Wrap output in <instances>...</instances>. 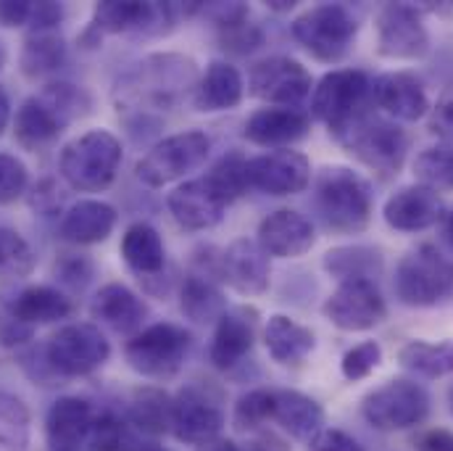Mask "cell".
<instances>
[{"mask_svg":"<svg viewBox=\"0 0 453 451\" xmlns=\"http://www.w3.org/2000/svg\"><path fill=\"white\" fill-rule=\"evenodd\" d=\"M309 451H364V447L348 436L345 431L338 428H322L311 441H309Z\"/></svg>","mask_w":453,"mask_h":451,"instance_id":"49","label":"cell"},{"mask_svg":"<svg viewBox=\"0 0 453 451\" xmlns=\"http://www.w3.org/2000/svg\"><path fill=\"white\" fill-rule=\"evenodd\" d=\"M374 104L395 121H419L430 113V98L422 80L411 72H388L372 85Z\"/></svg>","mask_w":453,"mask_h":451,"instance_id":"21","label":"cell"},{"mask_svg":"<svg viewBox=\"0 0 453 451\" xmlns=\"http://www.w3.org/2000/svg\"><path fill=\"white\" fill-rule=\"evenodd\" d=\"M121 259L140 277H153L166 264V248L158 229L148 222H134L121 235Z\"/></svg>","mask_w":453,"mask_h":451,"instance_id":"32","label":"cell"},{"mask_svg":"<svg viewBox=\"0 0 453 451\" xmlns=\"http://www.w3.org/2000/svg\"><path fill=\"white\" fill-rule=\"evenodd\" d=\"M72 299L50 285H29L8 304V315L21 325H50L72 315Z\"/></svg>","mask_w":453,"mask_h":451,"instance_id":"29","label":"cell"},{"mask_svg":"<svg viewBox=\"0 0 453 451\" xmlns=\"http://www.w3.org/2000/svg\"><path fill=\"white\" fill-rule=\"evenodd\" d=\"M290 32H293L296 43L309 56H314L317 61H325V64H338L348 56V51L356 40L358 21L348 5L325 3V5H314L306 13H301L293 21Z\"/></svg>","mask_w":453,"mask_h":451,"instance_id":"5","label":"cell"},{"mask_svg":"<svg viewBox=\"0 0 453 451\" xmlns=\"http://www.w3.org/2000/svg\"><path fill=\"white\" fill-rule=\"evenodd\" d=\"M245 177H248V188H256L266 196H274V198L298 196L311 183V164L301 151L280 148V151H269L256 159H248Z\"/></svg>","mask_w":453,"mask_h":451,"instance_id":"16","label":"cell"},{"mask_svg":"<svg viewBox=\"0 0 453 451\" xmlns=\"http://www.w3.org/2000/svg\"><path fill=\"white\" fill-rule=\"evenodd\" d=\"M32 441V415L29 407L0 391V451H29Z\"/></svg>","mask_w":453,"mask_h":451,"instance_id":"38","label":"cell"},{"mask_svg":"<svg viewBox=\"0 0 453 451\" xmlns=\"http://www.w3.org/2000/svg\"><path fill=\"white\" fill-rule=\"evenodd\" d=\"M111 356V343L98 325L74 323L58 328L45 343V362L61 377H85L101 369Z\"/></svg>","mask_w":453,"mask_h":451,"instance_id":"9","label":"cell"},{"mask_svg":"<svg viewBox=\"0 0 453 451\" xmlns=\"http://www.w3.org/2000/svg\"><path fill=\"white\" fill-rule=\"evenodd\" d=\"M96 409L88 399L61 396L50 404L45 415V441L48 451H82L88 447Z\"/></svg>","mask_w":453,"mask_h":451,"instance_id":"18","label":"cell"},{"mask_svg":"<svg viewBox=\"0 0 453 451\" xmlns=\"http://www.w3.org/2000/svg\"><path fill=\"white\" fill-rule=\"evenodd\" d=\"M166 206L180 227L211 229L222 222L229 204L217 193V188L206 177H198V180H190V183L174 188L166 198Z\"/></svg>","mask_w":453,"mask_h":451,"instance_id":"20","label":"cell"},{"mask_svg":"<svg viewBox=\"0 0 453 451\" xmlns=\"http://www.w3.org/2000/svg\"><path fill=\"white\" fill-rule=\"evenodd\" d=\"M56 275L61 277V283H69L74 288H82L90 275H93V264L85 256H74V253H64L56 261Z\"/></svg>","mask_w":453,"mask_h":451,"instance_id":"48","label":"cell"},{"mask_svg":"<svg viewBox=\"0 0 453 451\" xmlns=\"http://www.w3.org/2000/svg\"><path fill=\"white\" fill-rule=\"evenodd\" d=\"M219 272L229 288H234L240 296H261L269 288L272 267L269 256L258 245V240L237 237L232 240L222 253Z\"/></svg>","mask_w":453,"mask_h":451,"instance_id":"19","label":"cell"},{"mask_svg":"<svg viewBox=\"0 0 453 451\" xmlns=\"http://www.w3.org/2000/svg\"><path fill=\"white\" fill-rule=\"evenodd\" d=\"M311 129L309 113L285 106H269L256 112L245 121V137L261 148H290L293 143L303 140Z\"/></svg>","mask_w":453,"mask_h":451,"instance_id":"24","label":"cell"},{"mask_svg":"<svg viewBox=\"0 0 453 451\" xmlns=\"http://www.w3.org/2000/svg\"><path fill=\"white\" fill-rule=\"evenodd\" d=\"M116 209L106 201H96V198H85L77 201L58 225V235L66 243L74 245H93V243H104L116 227Z\"/></svg>","mask_w":453,"mask_h":451,"instance_id":"27","label":"cell"},{"mask_svg":"<svg viewBox=\"0 0 453 451\" xmlns=\"http://www.w3.org/2000/svg\"><path fill=\"white\" fill-rule=\"evenodd\" d=\"M272 407H274V391L266 388L248 391L234 407V425L240 431H256L258 425L272 420Z\"/></svg>","mask_w":453,"mask_h":451,"instance_id":"43","label":"cell"},{"mask_svg":"<svg viewBox=\"0 0 453 451\" xmlns=\"http://www.w3.org/2000/svg\"><path fill=\"white\" fill-rule=\"evenodd\" d=\"M449 409H451V415H453V383H451V388H449Z\"/></svg>","mask_w":453,"mask_h":451,"instance_id":"59","label":"cell"},{"mask_svg":"<svg viewBox=\"0 0 453 451\" xmlns=\"http://www.w3.org/2000/svg\"><path fill=\"white\" fill-rule=\"evenodd\" d=\"M414 175L419 185L430 191H453V145L425 148L414 161Z\"/></svg>","mask_w":453,"mask_h":451,"instance_id":"41","label":"cell"},{"mask_svg":"<svg viewBox=\"0 0 453 451\" xmlns=\"http://www.w3.org/2000/svg\"><path fill=\"white\" fill-rule=\"evenodd\" d=\"M198 69L193 58L177 53L148 56L129 69L113 90L119 112L153 113L174 109L185 93H193Z\"/></svg>","mask_w":453,"mask_h":451,"instance_id":"1","label":"cell"},{"mask_svg":"<svg viewBox=\"0 0 453 451\" xmlns=\"http://www.w3.org/2000/svg\"><path fill=\"white\" fill-rule=\"evenodd\" d=\"M317 209L330 229H366L372 220L369 183L348 167H325L317 177Z\"/></svg>","mask_w":453,"mask_h":451,"instance_id":"4","label":"cell"},{"mask_svg":"<svg viewBox=\"0 0 453 451\" xmlns=\"http://www.w3.org/2000/svg\"><path fill=\"white\" fill-rule=\"evenodd\" d=\"M264 40L261 29H256L253 24H248V16L240 19V21H232L225 27V35H222V43H225L226 51H234V53H250L253 48H258Z\"/></svg>","mask_w":453,"mask_h":451,"instance_id":"46","label":"cell"},{"mask_svg":"<svg viewBox=\"0 0 453 451\" xmlns=\"http://www.w3.org/2000/svg\"><path fill=\"white\" fill-rule=\"evenodd\" d=\"M395 296L406 307H435L453 291V264L430 243L409 251L395 269Z\"/></svg>","mask_w":453,"mask_h":451,"instance_id":"6","label":"cell"},{"mask_svg":"<svg viewBox=\"0 0 453 451\" xmlns=\"http://www.w3.org/2000/svg\"><path fill=\"white\" fill-rule=\"evenodd\" d=\"M90 112V96L72 82H50L37 96L27 98L13 119L16 143L24 151L48 148L72 121Z\"/></svg>","mask_w":453,"mask_h":451,"instance_id":"2","label":"cell"},{"mask_svg":"<svg viewBox=\"0 0 453 451\" xmlns=\"http://www.w3.org/2000/svg\"><path fill=\"white\" fill-rule=\"evenodd\" d=\"M372 101V80L361 69H338L319 80L311 96L314 116L330 127V132L342 135L358 119L366 116V106Z\"/></svg>","mask_w":453,"mask_h":451,"instance_id":"7","label":"cell"},{"mask_svg":"<svg viewBox=\"0 0 453 451\" xmlns=\"http://www.w3.org/2000/svg\"><path fill=\"white\" fill-rule=\"evenodd\" d=\"M180 307H182L185 317L193 323H219V317L226 312L225 296L203 275H190L185 280Z\"/></svg>","mask_w":453,"mask_h":451,"instance_id":"37","label":"cell"},{"mask_svg":"<svg viewBox=\"0 0 453 451\" xmlns=\"http://www.w3.org/2000/svg\"><path fill=\"white\" fill-rule=\"evenodd\" d=\"M385 222L401 232H419L438 225L446 217L443 198L425 185H406L395 191L385 204Z\"/></svg>","mask_w":453,"mask_h":451,"instance_id":"23","label":"cell"},{"mask_svg":"<svg viewBox=\"0 0 453 451\" xmlns=\"http://www.w3.org/2000/svg\"><path fill=\"white\" fill-rule=\"evenodd\" d=\"M322 312L340 330L361 333L377 328L385 320L388 307L374 280H345L330 293Z\"/></svg>","mask_w":453,"mask_h":451,"instance_id":"17","label":"cell"},{"mask_svg":"<svg viewBox=\"0 0 453 451\" xmlns=\"http://www.w3.org/2000/svg\"><path fill=\"white\" fill-rule=\"evenodd\" d=\"M245 85L240 72L226 64V61H214L206 66V72L198 77L196 90H193V106L198 112H229L242 101Z\"/></svg>","mask_w":453,"mask_h":451,"instance_id":"28","label":"cell"},{"mask_svg":"<svg viewBox=\"0 0 453 451\" xmlns=\"http://www.w3.org/2000/svg\"><path fill=\"white\" fill-rule=\"evenodd\" d=\"M443 232H446V240L453 245V212L443 217Z\"/></svg>","mask_w":453,"mask_h":451,"instance_id":"56","label":"cell"},{"mask_svg":"<svg viewBox=\"0 0 453 451\" xmlns=\"http://www.w3.org/2000/svg\"><path fill=\"white\" fill-rule=\"evenodd\" d=\"M211 151V140L201 129L177 132L172 137H164L156 143L140 161H137V177L148 188H164L188 172L198 169Z\"/></svg>","mask_w":453,"mask_h":451,"instance_id":"10","label":"cell"},{"mask_svg":"<svg viewBox=\"0 0 453 451\" xmlns=\"http://www.w3.org/2000/svg\"><path fill=\"white\" fill-rule=\"evenodd\" d=\"M196 451H240V447L234 441H226V439H214V441L198 447Z\"/></svg>","mask_w":453,"mask_h":451,"instance_id":"55","label":"cell"},{"mask_svg":"<svg viewBox=\"0 0 453 451\" xmlns=\"http://www.w3.org/2000/svg\"><path fill=\"white\" fill-rule=\"evenodd\" d=\"M32 0H0V27L13 29V27H24L32 19Z\"/></svg>","mask_w":453,"mask_h":451,"instance_id":"51","label":"cell"},{"mask_svg":"<svg viewBox=\"0 0 453 451\" xmlns=\"http://www.w3.org/2000/svg\"><path fill=\"white\" fill-rule=\"evenodd\" d=\"M264 343H266V351L269 356L277 362V364H285V367H293V364H301L317 346L314 333L285 317V315H274L269 317L266 328H264Z\"/></svg>","mask_w":453,"mask_h":451,"instance_id":"31","label":"cell"},{"mask_svg":"<svg viewBox=\"0 0 453 451\" xmlns=\"http://www.w3.org/2000/svg\"><path fill=\"white\" fill-rule=\"evenodd\" d=\"M121 143L109 129H90L61 148L58 169L64 183L80 193H101L116 180Z\"/></svg>","mask_w":453,"mask_h":451,"instance_id":"3","label":"cell"},{"mask_svg":"<svg viewBox=\"0 0 453 451\" xmlns=\"http://www.w3.org/2000/svg\"><path fill=\"white\" fill-rule=\"evenodd\" d=\"M382 362V348L377 340H364L358 346H353L350 351H345L342 362H340V369L348 380H364L369 377Z\"/></svg>","mask_w":453,"mask_h":451,"instance_id":"44","label":"cell"},{"mask_svg":"<svg viewBox=\"0 0 453 451\" xmlns=\"http://www.w3.org/2000/svg\"><path fill=\"white\" fill-rule=\"evenodd\" d=\"M272 420L293 439L311 441L325 425V409L301 391H274Z\"/></svg>","mask_w":453,"mask_h":451,"instance_id":"30","label":"cell"},{"mask_svg":"<svg viewBox=\"0 0 453 451\" xmlns=\"http://www.w3.org/2000/svg\"><path fill=\"white\" fill-rule=\"evenodd\" d=\"M317 243L314 225L293 212V209H277L258 225V245L266 256L277 259H298L309 253Z\"/></svg>","mask_w":453,"mask_h":451,"instance_id":"22","label":"cell"},{"mask_svg":"<svg viewBox=\"0 0 453 451\" xmlns=\"http://www.w3.org/2000/svg\"><path fill=\"white\" fill-rule=\"evenodd\" d=\"M37 256L24 235L0 227V283H19L32 275Z\"/></svg>","mask_w":453,"mask_h":451,"instance_id":"40","label":"cell"},{"mask_svg":"<svg viewBox=\"0 0 453 451\" xmlns=\"http://www.w3.org/2000/svg\"><path fill=\"white\" fill-rule=\"evenodd\" d=\"M174 417V399L156 385L137 388L129 401V425L148 433V436H164L172 431Z\"/></svg>","mask_w":453,"mask_h":451,"instance_id":"33","label":"cell"},{"mask_svg":"<svg viewBox=\"0 0 453 451\" xmlns=\"http://www.w3.org/2000/svg\"><path fill=\"white\" fill-rule=\"evenodd\" d=\"M398 362L422 375V377H446L453 375V340H409L398 351Z\"/></svg>","mask_w":453,"mask_h":451,"instance_id":"36","label":"cell"},{"mask_svg":"<svg viewBox=\"0 0 453 451\" xmlns=\"http://www.w3.org/2000/svg\"><path fill=\"white\" fill-rule=\"evenodd\" d=\"M222 428H225V407H222L219 388L196 380L174 396L172 433L180 444L198 449L219 439Z\"/></svg>","mask_w":453,"mask_h":451,"instance_id":"13","label":"cell"},{"mask_svg":"<svg viewBox=\"0 0 453 451\" xmlns=\"http://www.w3.org/2000/svg\"><path fill=\"white\" fill-rule=\"evenodd\" d=\"M240 451H288V447L282 444V441H277V439H258V441H253V444H248L245 449Z\"/></svg>","mask_w":453,"mask_h":451,"instance_id":"53","label":"cell"},{"mask_svg":"<svg viewBox=\"0 0 453 451\" xmlns=\"http://www.w3.org/2000/svg\"><path fill=\"white\" fill-rule=\"evenodd\" d=\"M140 451H166V449H164V447H153V444H142Z\"/></svg>","mask_w":453,"mask_h":451,"instance_id":"58","label":"cell"},{"mask_svg":"<svg viewBox=\"0 0 453 451\" xmlns=\"http://www.w3.org/2000/svg\"><path fill=\"white\" fill-rule=\"evenodd\" d=\"M430 132L446 143H453V85L441 93L435 106H430Z\"/></svg>","mask_w":453,"mask_h":451,"instance_id":"47","label":"cell"},{"mask_svg":"<svg viewBox=\"0 0 453 451\" xmlns=\"http://www.w3.org/2000/svg\"><path fill=\"white\" fill-rule=\"evenodd\" d=\"M361 415L377 431H406L425 423L430 415V396L419 383L395 377L364 396Z\"/></svg>","mask_w":453,"mask_h":451,"instance_id":"11","label":"cell"},{"mask_svg":"<svg viewBox=\"0 0 453 451\" xmlns=\"http://www.w3.org/2000/svg\"><path fill=\"white\" fill-rule=\"evenodd\" d=\"M258 330V315L256 309L248 307H234L226 309L225 315L217 323L214 340H211V362L219 369H229L237 362H242V356L253 348Z\"/></svg>","mask_w":453,"mask_h":451,"instance_id":"25","label":"cell"},{"mask_svg":"<svg viewBox=\"0 0 453 451\" xmlns=\"http://www.w3.org/2000/svg\"><path fill=\"white\" fill-rule=\"evenodd\" d=\"M325 269L338 280H374L382 269V253L369 245H340L325 253Z\"/></svg>","mask_w":453,"mask_h":451,"instance_id":"35","label":"cell"},{"mask_svg":"<svg viewBox=\"0 0 453 451\" xmlns=\"http://www.w3.org/2000/svg\"><path fill=\"white\" fill-rule=\"evenodd\" d=\"M340 143L348 148V153H353L364 167H369L380 177L398 175L409 153L406 132L395 121L377 119L369 113L358 119L348 132H342Z\"/></svg>","mask_w":453,"mask_h":451,"instance_id":"8","label":"cell"},{"mask_svg":"<svg viewBox=\"0 0 453 451\" xmlns=\"http://www.w3.org/2000/svg\"><path fill=\"white\" fill-rule=\"evenodd\" d=\"M27 185H29V172L24 161H19L11 153H0V206L19 201Z\"/></svg>","mask_w":453,"mask_h":451,"instance_id":"45","label":"cell"},{"mask_svg":"<svg viewBox=\"0 0 453 451\" xmlns=\"http://www.w3.org/2000/svg\"><path fill=\"white\" fill-rule=\"evenodd\" d=\"M66 61V45L58 35L53 32H32L24 40L19 64L24 77L29 80H42L53 72H58Z\"/></svg>","mask_w":453,"mask_h":451,"instance_id":"34","label":"cell"},{"mask_svg":"<svg viewBox=\"0 0 453 451\" xmlns=\"http://www.w3.org/2000/svg\"><path fill=\"white\" fill-rule=\"evenodd\" d=\"M5 61H8V48H5V45L0 43V69L5 66Z\"/></svg>","mask_w":453,"mask_h":451,"instance_id":"57","label":"cell"},{"mask_svg":"<svg viewBox=\"0 0 453 451\" xmlns=\"http://www.w3.org/2000/svg\"><path fill=\"white\" fill-rule=\"evenodd\" d=\"M64 21V5L61 3H35L29 27L32 32H53Z\"/></svg>","mask_w":453,"mask_h":451,"instance_id":"50","label":"cell"},{"mask_svg":"<svg viewBox=\"0 0 453 451\" xmlns=\"http://www.w3.org/2000/svg\"><path fill=\"white\" fill-rule=\"evenodd\" d=\"M145 312L148 309H145L142 299L121 283L104 285L90 304L93 320H98L101 325L111 328L121 336H129V333L137 336V330L142 328Z\"/></svg>","mask_w":453,"mask_h":451,"instance_id":"26","label":"cell"},{"mask_svg":"<svg viewBox=\"0 0 453 451\" xmlns=\"http://www.w3.org/2000/svg\"><path fill=\"white\" fill-rule=\"evenodd\" d=\"M248 90L253 98L269 106L296 109L301 101L311 96V74L309 69L288 56H272L256 61L248 72Z\"/></svg>","mask_w":453,"mask_h":451,"instance_id":"14","label":"cell"},{"mask_svg":"<svg viewBox=\"0 0 453 451\" xmlns=\"http://www.w3.org/2000/svg\"><path fill=\"white\" fill-rule=\"evenodd\" d=\"M417 449L419 451H453V433L451 431H443V428L427 431L425 436H419V441H417Z\"/></svg>","mask_w":453,"mask_h":451,"instance_id":"52","label":"cell"},{"mask_svg":"<svg viewBox=\"0 0 453 451\" xmlns=\"http://www.w3.org/2000/svg\"><path fill=\"white\" fill-rule=\"evenodd\" d=\"M190 343L193 340L185 328L172 325V323H158L127 340L124 356H127V364L137 375L166 380L182 367L190 351Z\"/></svg>","mask_w":453,"mask_h":451,"instance_id":"12","label":"cell"},{"mask_svg":"<svg viewBox=\"0 0 453 451\" xmlns=\"http://www.w3.org/2000/svg\"><path fill=\"white\" fill-rule=\"evenodd\" d=\"M8 121H11V98H8L5 88L0 85V135L5 132Z\"/></svg>","mask_w":453,"mask_h":451,"instance_id":"54","label":"cell"},{"mask_svg":"<svg viewBox=\"0 0 453 451\" xmlns=\"http://www.w3.org/2000/svg\"><path fill=\"white\" fill-rule=\"evenodd\" d=\"M430 35L419 8L388 3L377 13V53L395 61H417L427 56Z\"/></svg>","mask_w":453,"mask_h":451,"instance_id":"15","label":"cell"},{"mask_svg":"<svg viewBox=\"0 0 453 451\" xmlns=\"http://www.w3.org/2000/svg\"><path fill=\"white\" fill-rule=\"evenodd\" d=\"M245 164H248V159H242L240 153H229L225 159H219L214 164V169L206 175V180L217 188V193L226 204H232L234 198H240L248 191Z\"/></svg>","mask_w":453,"mask_h":451,"instance_id":"42","label":"cell"},{"mask_svg":"<svg viewBox=\"0 0 453 451\" xmlns=\"http://www.w3.org/2000/svg\"><path fill=\"white\" fill-rule=\"evenodd\" d=\"M142 441L137 439L129 420L116 412H98L85 451H140Z\"/></svg>","mask_w":453,"mask_h":451,"instance_id":"39","label":"cell"}]
</instances>
